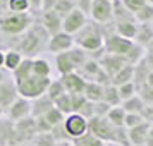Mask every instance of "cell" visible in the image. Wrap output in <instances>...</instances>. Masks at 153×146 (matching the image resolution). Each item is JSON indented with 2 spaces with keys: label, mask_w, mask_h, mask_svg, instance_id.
<instances>
[{
  "label": "cell",
  "mask_w": 153,
  "mask_h": 146,
  "mask_svg": "<svg viewBox=\"0 0 153 146\" xmlns=\"http://www.w3.org/2000/svg\"><path fill=\"white\" fill-rule=\"evenodd\" d=\"M48 40H50V35L47 33V29L43 28L42 24H33L21 36L17 52L24 59H35V55H38L43 48H47Z\"/></svg>",
  "instance_id": "obj_1"
},
{
  "label": "cell",
  "mask_w": 153,
  "mask_h": 146,
  "mask_svg": "<svg viewBox=\"0 0 153 146\" xmlns=\"http://www.w3.org/2000/svg\"><path fill=\"white\" fill-rule=\"evenodd\" d=\"M74 42H76V47L86 50L88 53H93L97 50L103 48L105 43V31L103 26L98 24L95 21H88L86 26H84L77 35H74Z\"/></svg>",
  "instance_id": "obj_2"
},
{
  "label": "cell",
  "mask_w": 153,
  "mask_h": 146,
  "mask_svg": "<svg viewBox=\"0 0 153 146\" xmlns=\"http://www.w3.org/2000/svg\"><path fill=\"white\" fill-rule=\"evenodd\" d=\"M31 26H33V16H31V12L16 14V12L7 10L5 14L0 16V31L4 35H9V36L24 35Z\"/></svg>",
  "instance_id": "obj_3"
},
{
  "label": "cell",
  "mask_w": 153,
  "mask_h": 146,
  "mask_svg": "<svg viewBox=\"0 0 153 146\" xmlns=\"http://www.w3.org/2000/svg\"><path fill=\"white\" fill-rule=\"evenodd\" d=\"M88 59L90 57H88L86 50L79 48V47H74L69 52H64V53L55 55L57 70H59L60 76H65V74H71V72H77L86 64Z\"/></svg>",
  "instance_id": "obj_4"
},
{
  "label": "cell",
  "mask_w": 153,
  "mask_h": 146,
  "mask_svg": "<svg viewBox=\"0 0 153 146\" xmlns=\"http://www.w3.org/2000/svg\"><path fill=\"white\" fill-rule=\"evenodd\" d=\"M50 83H52V77H40V76H29L26 77L24 81L17 83V93L19 96L26 98L29 102H33L36 98L47 95V90H48Z\"/></svg>",
  "instance_id": "obj_5"
},
{
  "label": "cell",
  "mask_w": 153,
  "mask_h": 146,
  "mask_svg": "<svg viewBox=\"0 0 153 146\" xmlns=\"http://www.w3.org/2000/svg\"><path fill=\"white\" fill-rule=\"evenodd\" d=\"M132 47H134V42H132V40L122 38V36L117 35V33H108V35L105 36V43H103L105 53L126 57L131 52Z\"/></svg>",
  "instance_id": "obj_6"
},
{
  "label": "cell",
  "mask_w": 153,
  "mask_h": 146,
  "mask_svg": "<svg viewBox=\"0 0 153 146\" xmlns=\"http://www.w3.org/2000/svg\"><path fill=\"white\" fill-rule=\"evenodd\" d=\"M81 76L88 81V83H100V84H110V77L107 76V72L103 70V67L100 65L98 60H93V59H88L86 64H84L81 69L77 70Z\"/></svg>",
  "instance_id": "obj_7"
},
{
  "label": "cell",
  "mask_w": 153,
  "mask_h": 146,
  "mask_svg": "<svg viewBox=\"0 0 153 146\" xmlns=\"http://www.w3.org/2000/svg\"><path fill=\"white\" fill-rule=\"evenodd\" d=\"M91 19L98 24H108L114 19V2L110 0H93L91 5Z\"/></svg>",
  "instance_id": "obj_8"
},
{
  "label": "cell",
  "mask_w": 153,
  "mask_h": 146,
  "mask_svg": "<svg viewBox=\"0 0 153 146\" xmlns=\"http://www.w3.org/2000/svg\"><path fill=\"white\" fill-rule=\"evenodd\" d=\"M74 36L65 33V31H60L57 35L50 36L48 45H47V50L53 55H59V53H64V52H69L71 48H74Z\"/></svg>",
  "instance_id": "obj_9"
},
{
  "label": "cell",
  "mask_w": 153,
  "mask_h": 146,
  "mask_svg": "<svg viewBox=\"0 0 153 146\" xmlns=\"http://www.w3.org/2000/svg\"><path fill=\"white\" fill-rule=\"evenodd\" d=\"M65 131L71 139H77L88 132V119H84L81 113H71L64 120Z\"/></svg>",
  "instance_id": "obj_10"
},
{
  "label": "cell",
  "mask_w": 153,
  "mask_h": 146,
  "mask_svg": "<svg viewBox=\"0 0 153 146\" xmlns=\"http://www.w3.org/2000/svg\"><path fill=\"white\" fill-rule=\"evenodd\" d=\"M86 22H88L86 14L76 7L69 16H65L62 19V31H65V33H69V35L74 36L86 26Z\"/></svg>",
  "instance_id": "obj_11"
},
{
  "label": "cell",
  "mask_w": 153,
  "mask_h": 146,
  "mask_svg": "<svg viewBox=\"0 0 153 146\" xmlns=\"http://www.w3.org/2000/svg\"><path fill=\"white\" fill-rule=\"evenodd\" d=\"M5 113H7L9 120H12V122L24 120V119L31 117V102H29V100H26V98L19 96L14 103H12L7 110H5Z\"/></svg>",
  "instance_id": "obj_12"
},
{
  "label": "cell",
  "mask_w": 153,
  "mask_h": 146,
  "mask_svg": "<svg viewBox=\"0 0 153 146\" xmlns=\"http://www.w3.org/2000/svg\"><path fill=\"white\" fill-rule=\"evenodd\" d=\"M60 81H62L64 88L69 95H79V93H84V88H86V79H84L79 72H71V74H65V76H60Z\"/></svg>",
  "instance_id": "obj_13"
},
{
  "label": "cell",
  "mask_w": 153,
  "mask_h": 146,
  "mask_svg": "<svg viewBox=\"0 0 153 146\" xmlns=\"http://www.w3.org/2000/svg\"><path fill=\"white\" fill-rule=\"evenodd\" d=\"M40 24L47 29V33H48L50 36H53V35H57V33L62 31V17L57 14L53 9H50V10H43L42 12V19H40Z\"/></svg>",
  "instance_id": "obj_14"
},
{
  "label": "cell",
  "mask_w": 153,
  "mask_h": 146,
  "mask_svg": "<svg viewBox=\"0 0 153 146\" xmlns=\"http://www.w3.org/2000/svg\"><path fill=\"white\" fill-rule=\"evenodd\" d=\"M100 65L103 67V70L107 72V76L112 79L122 67L127 65V60H126V57H122V55H110V53H105V55L102 57V60H100Z\"/></svg>",
  "instance_id": "obj_15"
},
{
  "label": "cell",
  "mask_w": 153,
  "mask_h": 146,
  "mask_svg": "<svg viewBox=\"0 0 153 146\" xmlns=\"http://www.w3.org/2000/svg\"><path fill=\"white\" fill-rule=\"evenodd\" d=\"M17 98H19V93H17V86H16L14 81L9 79V81L0 84V107L2 108L7 110Z\"/></svg>",
  "instance_id": "obj_16"
},
{
  "label": "cell",
  "mask_w": 153,
  "mask_h": 146,
  "mask_svg": "<svg viewBox=\"0 0 153 146\" xmlns=\"http://www.w3.org/2000/svg\"><path fill=\"white\" fill-rule=\"evenodd\" d=\"M150 125H152L150 122H143V124L136 125V127H132V129H127L131 146H146V138H148Z\"/></svg>",
  "instance_id": "obj_17"
},
{
  "label": "cell",
  "mask_w": 153,
  "mask_h": 146,
  "mask_svg": "<svg viewBox=\"0 0 153 146\" xmlns=\"http://www.w3.org/2000/svg\"><path fill=\"white\" fill-rule=\"evenodd\" d=\"M134 43L141 45L146 50L152 48V45H153V24L152 22L138 24V35L134 38Z\"/></svg>",
  "instance_id": "obj_18"
},
{
  "label": "cell",
  "mask_w": 153,
  "mask_h": 146,
  "mask_svg": "<svg viewBox=\"0 0 153 146\" xmlns=\"http://www.w3.org/2000/svg\"><path fill=\"white\" fill-rule=\"evenodd\" d=\"M53 107H55L53 102H52L47 95H43V96L36 98V100L31 102V117H35V119L45 117V115H47V112H50Z\"/></svg>",
  "instance_id": "obj_19"
},
{
  "label": "cell",
  "mask_w": 153,
  "mask_h": 146,
  "mask_svg": "<svg viewBox=\"0 0 153 146\" xmlns=\"http://www.w3.org/2000/svg\"><path fill=\"white\" fill-rule=\"evenodd\" d=\"M84 96L88 102L91 103H98V102H103V95H105V84L100 83H86L84 88Z\"/></svg>",
  "instance_id": "obj_20"
},
{
  "label": "cell",
  "mask_w": 153,
  "mask_h": 146,
  "mask_svg": "<svg viewBox=\"0 0 153 146\" xmlns=\"http://www.w3.org/2000/svg\"><path fill=\"white\" fill-rule=\"evenodd\" d=\"M114 19H115V22H127V21L138 22L136 16L126 7L122 0H114Z\"/></svg>",
  "instance_id": "obj_21"
},
{
  "label": "cell",
  "mask_w": 153,
  "mask_h": 146,
  "mask_svg": "<svg viewBox=\"0 0 153 146\" xmlns=\"http://www.w3.org/2000/svg\"><path fill=\"white\" fill-rule=\"evenodd\" d=\"M132 81H134V65H129V64H127L126 67H122V69L110 79V84H114V86L119 88V86L132 83Z\"/></svg>",
  "instance_id": "obj_22"
},
{
  "label": "cell",
  "mask_w": 153,
  "mask_h": 146,
  "mask_svg": "<svg viewBox=\"0 0 153 146\" xmlns=\"http://www.w3.org/2000/svg\"><path fill=\"white\" fill-rule=\"evenodd\" d=\"M29 76H33V59H24L21 62V65L12 72V81L17 84Z\"/></svg>",
  "instance_id": "obj_23"
},
{
  "label": "cell",
  "mask_w": 153,
  "mask_h": 146,
  "mask_svg": "<svg viewBox=\"0 0 153 146\" xmlns=\"http://www.w3.org/2000/svg\"><path fill=\"white\" fill-rule=\"evenodd\" d=\"M122 108L126 110V113H139V115H143L145 108H146V103L143 102V98L139 95H136V96L122 102Z\"/></svg>",
  "instance_id": "obj_24"
},
{
  "label": "cell",
  "mask_w": 153,
  "mask_h": 146,
  "mask_svg": "<svg viewBox=\"0 0 153 146\" xmlns=\"http://www.w3.org/2000/svg\"><path fill=\"white\" fill-rule=\"evenodd\" d=\"M115 33L120 35L122 38H127V40H132L138 35V22H132V21H127V22H115Z\"/></svg>",
  "instance_id": "obj_25"
},
{
  "label": "cell",
  "mask_w": 153,
  "mask_h": 146,
  "mask_svg": "<svg viewBox=\"0 0 153 146\" xmlns=\"http://www.w3.org/2000/svg\"><path fill=\"white\" fill-rule=\"evenodd\" d=\"M33 74L40 77H50L52 76V65L48 60H45L42 57L33 59Z\"/></svg>",
  "instance_id": "obj_26"
},
{
  "label": "cell",
  "mask_w": 153,
  "mask_h": 146,
  "mask_svg": "<svg viewBox=\"0 0 153 146\" xmlns=\"http://www.w3.org/2000/svg\"><path fill=\"white\" fill-rule=\"evenodd\" d=\"M103 102L107 105H110L112 108L122 105V100H120V95H119V88L117 86H114V84H107V86H105Z\"/></svg>",
  "instance_id": "obj_27"
},
{
  "label": "cell",
  "mask_w": 153,
  "mask_h": 146,
  "mask_svg": "<svg viewBox=\"0 0 153 146\" xmlns=\"http://www.w3.org/2000/svg\"><path fill=\"white\" fill-rule=\"evenodd\" d=\"M22 60H24V57H22L17 50H9V52H5V64H4V69L9 70V72H14V70L21 65Z\"/></svg>",
  "instance_id": "obj_28"
},
{
  "label": "cell",
  "mask_w": 153,
  "mask_h": 146,
  "mask_svg": "<svg viewBox=\"0 0 153 146\" xmlns=\"http://www.w3.org/2000/svg\"><path fill=\"white\" fill-rule=\"evenodd\" d=\"M65 93H67V91H65V88H64L60 77H59V79H52L48 90H47V96H48L52 102H55L57 98H60L62 95H65Z\"/></svg>",
  "instance_id": "obj_29"
},
{
  "label": "cell",
  "mask_w": 153,
  "mask_h": 146,
  "mask_svg": "<svg viewBox=\"0 0 153 146\" xmlns=\"http://www.w3.org/2000/svg\"><path fill=\"white\" fill-rule=\"evenodd\" d=\"M126 115H127V113H126V110L122 108V105H120V107H114V108L108 112L107 119H108L114 125H117V127H124Z\"/></svg>",
  "instance_id": "obj_30"
},
{
  "label": "cell",
  "mask_w": 153,
  "mask_h": 146,
  "mask_svg": "<svg viewBox=\"0 0 153 146\" xmlns=\"http://www.w3.org/2000/svg\"><path fill=\"white\" fill-rule=\"evenodd\" d=\"M72 143H74V146H105L107 145V143H103L102 139H98L97 136H93L91 132H86V134L81 136V138L72 139Z\"/></svg>",
  "instance_id": "obj_31"
},
{
  "label": "cell",
  "mask_w": 153,
  "mask_h": 146,
  "mask_svg": "<svg viewBox=\"0 0 153 146\" xmlns=\"http://www.w3.org/2000/svg\"><path fill=\"white\" fill-rule=\"evenodd\" d=\"M74 9H76V0H59L55 4V7H53V10L64 19V17L69 16Z\"/></svg>",
  "instance_id": "obj_32"
},
{
  "label": "cell",
  "mask_w": 153,
  "mask_h": 146,
  "mask_svg": "<svg viewBox=\"0 0 153 146\" xmlns=\"http://www.w3.org/2000/svg\"><path fill=\"white\" fill-rule=\"evenodd\" d=\"M53 105H55V108H59V110L62 112L65 117L71 115V113H74V112H72V102H71L69 93H65V95H62L60 98H57L55 102H53Z\"/></svg>",
  "instance_id": "obj_33"
},
{
  "label": "cell",
  "mask_w": 153,
  "mask_h": 146,
  "mask_svg": "<svg viewBox=\"0 0 153 146\" xmlns=\"http://www.w3.org/2000/svg\"><path fill=\"white\" fill-rule=\"evenodd\" d=\"M7 9L16 14H24V12L31 10L28 0H7Z\"/></svg>",
  "instance_id": "obj_34"
},
{
  "label": "cell",
  "mask_w": 153,
  "mask_h": 146,
  "mask_svg": "<svg viewBox=\"0 0 153 146\" xmlns=\"http://www.w3.org/2000/svg\"><path fill=\"white\" fill-rule=\"evenodd\" d=\"M45 120L48 122L50 125H52V129L55 127V125H59V124H62L64 120H65V115H64L62 112L59 110V108H52L50 112H47V115H45Z\"/></svg>",
  "instance_id": "obj_35"
},
{
  "label": "cell",
  "mask_w": 153,
  "mask_h": 146,
  "mask_svg": "<svg viewBox=\"0 0 153 146\" xmlns=\"http://www.w3.org/2000/svg\"><path fill=\"white\" fill-rule=\"evenodd\" d=\"M119 95H120V100H122V102H126V100H129V98H132V96H136V95H138V88H136L134 81L119 86Z\"/></svg>",
  "instance_id": "obj_36"
},
{
  "label": "cell",
  "mask_w": 153,
  "mask_h": 146,
  "mask_svg": "<svg viewBox=\"0 0 153 146\" xmlns=\"http://www.w3.org/2000/svg\"><path fill=\"white\" fill-rule=\"evenodd\" d=\"M136 21H138V24L153 21V4H146L145 7L139 10L138 14H136Z\"/></svg>",
  "instance_id": "obj_37"
},
{
  "label": "cell",
  "mask_w": 153,
  "mask_h": 146,
  "mask_svg": "<svg viewBox=\"0 0 153 146\" xmlns=\"http://www.w3.org/2000/svg\"><path fill=\"white\" fill-rule=\"evenodd\" d=\"M57 141L50 132H43V134H36V138L33 139V146H55Z\"/></svg>",
  "instance_id": "obj_38"
},
{
  "label": "cell",
  "mask_w": 153,
  "mask_h": 146,
  "mask_svg": "<svg viewBox=\"0 0 153 146\" xmlns=\"http://www.w3.org/2000/svg\"><path fill=\"white\" fill-rule=\"evenodd\" d=\"M52 136H53V139H55L57 143H62V141H72V139L69 138V134H67V131H65V125L62 124H59L55 125L53 129H52V132H50Z\"/></svg>",
  "instance_id": "obj_39"
},
{
  "label": "cell",
  "mask_w": 153,
  "mask_h": 146,
  "mask_svg": "<svg viewBox=\"0 0 153 146\" xmlns=\"http://www.w3.org/2000/svg\"><path fill=\"white\" fill-rule=\"evenodd\" d=\"M143 122H148L143 115H139V113H127V115H126L124 127H126V129H132V127L143 124Z\"/></svg>",
  "instance_id": "obj_40"
},
{
  "label": "cell",
  "mask_w": 153,
  "mask_h": 146,
  "mask_svg": "<svg viewBox=\"0 0 153 146\" xmlns=\"http://www.w3.org/2000/svg\"><path fill=\"white\" fill-rule=\"evenodd\" d=\"M122 2H124V5L129 9L134 16L138 14L139 10H141V9L148 4V0H122Z\"/></svg>",
  "instance_id": "obj_41"
},
{
  "label": "cell",
  "mask_w": 153,
  "mask_h": 146,
  "mask_svg": "<svg viewBox=\"0 0 153 146\" xmlns=\"http://www.w3.org/2000/svg\"><path fill=\"white\" fill-rule=\"evenodd\" d=\"M71 102H72V112H74V113H77L84 105L88 103V100H86V96H84L83 93H79V95H71Z\"/></svg>",
  "instance_id": "obj_42"
},
{
  "label": "cell",
  "mask_w": 153,
  "mask_h": 146,
  "mask_svg": "<svg viewBox=\"0 0 153 146\" xmlns=\"http://www.w3.org/2000/svg\"><path fill=\"white\" fill-rule=\"evenodd\" d=\"M110 110H112V107L110 105H107L105 102H98V103H95V117H107Z\"/></svg>",
  "instance_id": "obj_43"
},
{
  "label": "cell",
  "mask_w": 153,
  "mask_h": 146,
  "mask_svg": "<svg viewBox=\"0 0 153 146\" xmlns=\"http://www.w3.org/2000/svg\"><path fill=\"white\" fill-rule=\"evenodd\" d=\"M77 113H81V115H83L84 119H88V120H90V119H93V117H95V103L88 102V103L84 105V107L77 112Z\"/></svg>",
  "instance_id": "obj_44"
},
{
  "label": "cell",
  "mask_w": 153,
  "mask_h": 146,
  "mask_svg": "<svg viewBox=\"0 0 153 146\" xmlns=\"http://www.w3.org/2000/svg\"><path fill=\"white\" fill-rule=\"evenodd\" d=\"M91 5H93V0H76V7L79 10H83L84 14L91 12Z\"/></svg>",
  "instance_id": "obj_45"
},
{
  "label": "cell",
  "mask_w": 153,
  "mask_h": 146,
  "mask_svg": "<svg viewBox=\"0 0 153 146\" xmlns=\"http://www.w3.org/2000/svg\"><path fill=\"white\" fill-rule=\"evenodd\" d=\"M145 64L148 65L150 72H153V50L148 48L146 50V55H145Z\"/></svg>",
  "instance_id": "obj_46"
},
{
  "label": "cell",
  "mask_w": 153,
  "mask_h": 146,
  "mask_svg": "<svg viewBox=\"0 0 153 146\" xmlns=\"http://www.w3.org/2000/svg\"><path fill=\"white\" fill-rule=\"evenodd\" d=\"M31 10H43V0H28Z\"/></svg>",
  "instance_id": "obj_47"
},
{
  "label": "cell",
  "mask_w": 153,
  "mask_h": 146,
  "mask_svg": "<svg viewBox=\"0 0 153 146\" xmlns=\"http://www.w3.org/2000/svg\"><path fill=\"white\" fill-rule=\"evenodd\" d=\"M5 81H9V70H5L2 67V69H0V84L5 83Z\"/></svg>",
  "instance_id": "obj_48"
},
{
  "label": "cell",
  "mask_w": 153,
  "mask_h": 146,
  "mask_svg": "<svg viewBox=\"0 0 153 146\" xmlns=\"http://www.w3.org/2000/svg\"><path fill=\"white\" fill-rule=\"evenodd\" d=\"M146 146H153V124L150 125V131H148V138H146Z\"/></svg>",
  "instance_id": "obj_49"
},
{
  "label": "cell",
  "mask_w": 153,
  "mask_h": 146,
  "mask_svg": "<svg viewBox=\"0 0 153 146\" xmlns=\"http://www.w3.org/2000/svg\"><path fill=\"white\" fill-rule=\"evenodd\" d=\"M4 64H5V53H4V52L0 50V69L4 67Z\"/></svg>",
  "instance_id": "obj_50"
},
{
  "label": "cell",
  "mask_w": 153,
  "mask_h": 146,
  "mask_svg": "<svg viewBox=\"0 0 153 146\" xmlns=\"http://www.w3.org/2000/svg\"><path fill=\"white\" fill-rule=\"evenodd\" d=\"M146 84H148V86H150V88L153 90V72H150V76H148V81H146Z\"/></svg>",
  "instance_id": "obj_51"
},
{
  "label": "cell",
  "mask_w": 153,
  "mask_h": 146,
  "mask_svg": "<svg viewBox=\"0 0 153 146\" xmlns=\"http://www.w3.org/2000/svg\"><path fill=\"white\" fill-rule=\"evenodd\" d=\"M55 146H74L72 141H62V143H57Z\"/></svg>",
  "instance_id": "obj_52"
},
{
  "label": "cell",
  "mask_w": 153,
  "mask_h": 146,
  "mask_svg": "<svg viewBox=\"0 0 153 146\" xmlns=\"http://www.w3.org/2000/svg\"><path fill=\"white\" fill-rule=\"evenodd\" d=\"M105 146H122V145H117V143H107Z\"/></svg>",
  "instance_id": "obj_53"
},
{
  "label": "cell",
  "mask_w": 153,
  "mask_h": 146,
  "mask_svg": "<svg viewBox=\"0 0 153 146\" xmlns=\"http://www.w3.org/2000/svg\"><path fill=\"white\" fill-rule=\"evenodd\" d=\"M2 113H4V108H2V107H0V115H2Z\"/></svg>",
  "instance_id": "obj_54"
},
{
  "label": "cell",
  "mask_w": 153,
  "mask_h": 146,
  "mask_svg": "<svg viewBox=\"0 0 153 146\" xmlns=\"http://www.w3.org/2000/svg\"><path fill=\"white\" fill-rule=\"evenodd\" d=\"M152 50H153V45H152Z\"/></svg>",
  "instance_id": "obj_55"
},
{
  "label": "cell",
  "mask_w": 153,
  "mask_h": 146,
  "mask_svg": "<svg viewBox=\"0 0 153 146\" xmlns=\"http://www.w3.org/2000/svg\"><path fill=\"white\" fill-rule=\"evenodd\" d=\"M110 2H114V0H110Z\"/></svg>",
  "instance_id": "obj_56"
}]
</instances>
